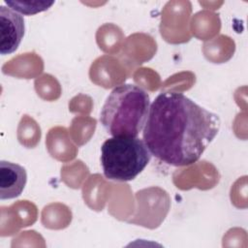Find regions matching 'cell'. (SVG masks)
Returning a JSON list of instances; mask_svg holds the SVG:
<instances>
[{
  "label": "cell",
  "mask_w": 248,
  "mask_h": 248,
  "mask_svg": "<svg viewBox=\"0 0 248 248\" xmlns=\"http://www.w3.org/2000/svg\"><path fill=\"white\" fill-rule=\"evenodd\" d=\"M219 116L178 92H162L150 105L142 140L162 162L186 167L196 163L218 135Z\"/></svg>",
  "instance_id": "obj_1"
},
{
  "label": "cell",
  "mask_w": 248,
  "mask_h": 248,
  "mask_svg": "<svg viewBox=\"0 0 248 248\" xmlns=\"http://www.w3.org/2000/svg\"><path fill=\"white\" fill-rule=\"evenodd\" d=\"M150 105L145 90L135 84H120L106 99L100 122L112 137H138L146 123Z\"/></svg>",
  "instance_id": "obj_2"
},
{
  "label": "cell",
  "mask_w": 248,
  "mask_h": 248,
  "mask_svg": "<svg viewBox=\"0 0 248 248\" xmlns=\"http://www.w3.org/2000/svg\"><path fill=\"white\" fill-rule=\"evenodd\" d=\"M152 154L138 137H112L101 147L104 175L114 181H131L148 165Z\"/></svg>",
  "instance_id": "obj_3"
},
{
  "label": "cell",
  "mask_w": 248,
  "mask_h": 248,
  "mask_svg": "<svg viewBox=\"0 0 248 248\" xmlns=\"http://www.w3.org/2000/svg\"><path fill=\"white\" fill-rule=\"evenodd\" d=\"M25 32L22 15L4 5L0 6V53L15 52L19 46Z\"/></svg>",
  "instance_id": "obj_4"
},
{
  "label": "cell",
  "mask_w": 248,
  "mask_h": 248,
  "mask_svg": "<svg viewBox=\"0 0 248 248\" xmlns=\"http://www.w3.org/2000/svg\"><path fill=\"white\" fill-rule=\"evenodd\" d=\"M26 170L16 163L0 161V200L19 197L26 185Z\"/></svg>",
  "instance_id": "obj_5"
},
{
  "label": "cell",
  "mask_w": 248,
  "mask_h": 248,
  "mask_svg": "<svg viewBox=\"0 0 248 248\" xmlns=\"http://www.w3.org/2000/svg\"><path fill=\"white\" fill-rule=\"evenodd\" d=\"M4 3L12 10L20 15L31 16L48 10L54 1H41V0H5Z\"/></svg>",
  "instance_id": "obj_6"
}]
</instances>
